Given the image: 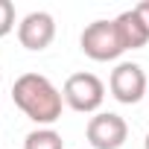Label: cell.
Segmentation results:
<instances>
[{
	"mask_svg": "<svg viewBox=\"0 0 149 149\" xmlns=\"http://www.w3.org/2000/svg\"><path fill=\"white\" fill-rule=\"evenodd\" d=\"M24 149H64V140H61L58 132L44 126V129H32L24 137Z\"/></svg>",
	"mask_w": 149,
	"mask_h": 149,
	"instance_id": "8",
	"label": "cell"
},
{
	"mask_svg": "<svg viewBox=\"0 0 149 149\" xmlns=\"http://www.w3.org/2000/svg\"><path fill=\"white\" fill-rule=\"evenodd\" d=\"M12 100L41 129L61 117L64 97H61V91L47 76H41V73H24V76H18L15 85H12Z\"/></svg>",
	"mask_w": 149,
	"mask_h": 149,
	"instance_id": "1",
	"label": "cell"
},
{
	"mask_svg": "<svg viewBox=\"0 0 149 149\" xmlns=\"http://www.w3.org/2000/svg\"><path fill=\"white\" fill-rule=\"evenodd\" d=\"M15 29V3L12 0H0V38Z\"/></svg>",
	"mask_w": 149,
	"mask_h": 149,
	"instance_id": "9",
	"label": "cell"
},
{
	"mask_svg": "<svg viewBox=\"0 0 149 149\" xmlns=\"http://www.w3.org/2000/svg\"><path fill=\"white\" fill-rule=\"evenodd\" d=\"M114 26H117L120 41H123V47H126V50H140V47L149 41V32H146V26H143V21L137 18V12H134V9L120 12V15L114 18Z\"/></svg>",
	"mask_w": 149,
	"mask_h": 149,
	"instance_id": "7",
	"label": "cell"
},
{
	"mask_svg": "<svg viewBox=\"0 0 149 149\" xmlns=\"http://www.w3.org/2000/svg\"><path fill=\"white\" fill-rule=\"evenodd\" d=\"M143 149H149V134H146V140H143Z\"/></svg>",
	"mask_w": 149,
	"mask_h": 149,
	"instance_id": "11",
	"label": "cell"
},
{
	"mask_svg": "<svg viewBox=\"0 0 149 149\" xmlns=\"http://www.w3.org/2000/svg\"><path fill=\"white\" fill-rule=\"evenodd\" d=\"M61 97L64 102L73 108V111H79V114H91L102 105L105 100V85L100 76H94V73H73V76L64 79V88H61Z\"/></svg>",
	"mask_w": 149,
	"mask_h": 149,
	"instance_id": "3",
	"label": "cell"
},
{
	"mask_svg": "<svg viewBox=\"0 0 149 149\" xmlns=\"http://www.w3.org/2000/svg\"><path fill=\"white\" fill-rule=\"evenodd\" d=\"M108 88H111V97L123 105H134L140 102L146 94H149V82H146V73L140 64L134 61H120L114 70H111V79H108Z\"/></svg>",
	"mask_w": 149,
	"mask_h": 149,
	"instance_id": "4",
	"label": "cell"
},
{
	"mask_svg": "<svg viewBox=\"0 0 149 149\" xmlns=\"http://www.w3.org/2000/svg\"><path fill=\"white\" fill-rule=\"evenodd\" d=\"M146 97H149V94H146Z\"/></svg>",
	"mask_w": 149,
	"mask_h": 149,
	"instance_id": "12",
	"label": "cell"
},
{
	"mask_svg": "<svg viewBox=\"0 0 149 149\" xmlns=\"http://www.w3.org/2000/svg\"><path fill=\"white\" fill-rule=\"evenodd\" d=\"M53 38H56V21L50 12H29L18 24V41L32 53L47 50L53 44Z\"/></svg>",
	"mask_w": 149,
	"mask_h": 149,
	"instance_id": "6",
	"label": "cell"
},
{
	"mask_svg": "<svg viewBox=\"0 0 149 149\" xmlns=\"http://www.w3.org/2000/svg\"><path fill=\"white\" fill-rule=\"evenodd\" d=\"M82 53L94 61H114L126 53L123 41H120V32L114 26V21H94L82 29Z\"/></svg>",
	"mask_w": 149,
	"mask_h": 149,
	"instance_id": "2",
	"label": "cell"
},
{
	"mask_svg": "<svg viewBox=\"0 0 149 149\" xmlns=\"http://www.w3.org/2000/svg\"><path fill=\"white\" fill-rule=\"evenodd\" d=\"M85 134H88V143L94 149H120L126 143V137H129V126H126V120L120 114L100 111V114H94L88 120Z\"/></svg>",
	"mask_w": 149,
	"mask_h": 149,
	"instance_id": "5",
	"label": "cell"
},
{
	"mask_svg": "<svg viewBox=\"0 0 149 149\" xmlns=\"http://www.w3.org/2000/svg\"><path fill=\"white\" fill-rule=\"evenodd\" d=\"M134 12H137V18L143 21V26H146V32H149V0L137 3V6H134Z\"/></svg>",
	"mask_w": 149,
	"mask_h": 149,
	"instance_id": "10",
	"label": "cell"
}]
</instances>
